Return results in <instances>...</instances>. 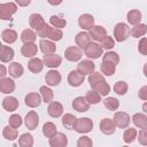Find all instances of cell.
I'll return each mask as SVG.
<instances>
[{
	"instance_id": "obj_1",
	"label": "cell",
	"mask_w": 147,
	"mask_h": 147,
	"mask_svg": "<svg viewBox=\"0 0 147 147\" xmlns=\"http://www.w3.org/2000/svg\"><path fill=\"white\" fill-rule=\"evenodd\" d=\"M36 33H37V36L40 37L41 39L46 38V39H48V40H51V41H53V42L61 40L62 37H63L62 30L55 29V28H53V26H51V25H48V24H45V25H44L39 31H37Z\"/></svg>"
},
{
	"instance_id": "obj_2",
	"label": "cell",
	"mask_w": 147,
	"mask_h": 147,
	"mask_svg": "<svg viewBox=\"0 0 147 147\" xmlns=\"http://www.w3.org/2000/svg\"><path fill=\"white\" fill-rule=\"evenodd\" d=\"M74 130L78 133H88L93 130V121L88 117H80L77 118L74 125Z\"/></svg>"
},
{
	"instance_id": "obj_3",
	"label": "cell",
	"mask_w": 147,
	"mask_h": 147,
	"mask_svg": "<svg viewBox=\"0 0 147 147\" xmlns=\"http://www.w3.org/2000/svg\"><path fill=\"white\" fill-rule=\"evenodd\" d=\"M130 36V28L126 23L119 22L114 26V37L118 42L125 41Z\"/></svg>"
},
{
	"instance_id": "obj_4",
	"label": "cell",
	"mask_w": 147,
	"mask_h": 147,
	"mask_svg": "<svg viewBox=\"0 0 147 147\" xmlns=\"http://www.w3.org/2000/svg\"><path fill=\"white\" fill-rule=\"evenodd\" d=\"M17 11V5L15 2H5L0 3V20L9 21L11 16Z\"/></svg>"
},
{
	"instance_id": "obj_5",
	"label": "cell",
	"mask_w": 147,
	"mask_h": 147,
	"mask_svg": "<svg viewBox=\"0 0 147 147\" xmlns=\"http://www.w3.org/2000/svg\"><path fill=\"white\" fill-rule=\"evenodd\" d=\"M84 53L88 59L95 60L101 57V55H103V49L101 48V46L98 42H90L85 48H84Z\"/></svg>"
},
{
	"instance_id": "obj_6",
	"label": "cell",
	"mask_w": 147,
	"mask_h": 147,
	"mask_svg": "<svg viewBox=\"0 0 147 147\" xmlns=\"http://www.w3.org/2000/svg\"><path fill=\"white\" fill-rule=\"evenodd\" d=\"M113 122L115 124L116 127H119V129H126L129 127V124L131 122V117L125 111H117L115 113L114 115V118H113Z\"/></svg>"
},
{
	"instance_id": "obj_7",
	"label": "cell",
	"mask_w": 147,
	"mask_h": 147,
	"mask_svg": "<svg viewBox=\"0 0 147 147\" xmlns=\"http://www.w3.org/2000/svg\"><path fill=\"white\" fill-rule=\"evenodd\" d=\"M51 147H67L68 145V137L62 132H56L48 140Z\"/></svg>"
},
{
	"instance_id": "obj_8",
	"label": "cell",
	"mask_w": 147,
	"mask_h": 147,
	"mask_svg": "<svg viewBox=\"0 0 147 147\" xmlns=\"http://www.w3.org/2000/svg\"><path fill=\"white\" fill-rule=\"evenodd\" d=\"M61 79H62L61 74L55 69L48 70L45 75V82L47 86H57L61 83Z\"/></svg>"
},
{
	"instance_id": "obj_9",
	"label": "cell",
	"mask_w": 147,
	"mask_h": 147,
	"mask_svg": "<svg viewBox=\"0 0 147 147\" xmlns=\"http://www.w3.org/2000/svg\"><path fill=\"white\" fill-rule=\"evenodd\" d=\"M24 124L26 126L28 130H36L38 124H39V116L37 114V111L34 110H30L24 118Z\"/></svg>"
},
{
	"instance_id": "obj_10",
	"label": "cell",
	"mask_w": 147,
	"mask_h": 147,
	"mask_svg": "<svg viewBox=\"0 0 147 147\" xmlns=\"http://www.w3.org/2000/svg\"><path fill=\"white\" fill-rule=\"evenodd\" d=\"M29 24H30L31 30H33V31L37 32V31H39L46 23H45L44 17H42L40 14L33 13V14H31L30 17H29Z\"/></svg>"
},
{
	"instance_id": "obj_11",
	"label": "cell",
	"mask_w": 147,
	"mask_h": 147,
	"mask_svg": "<svg viewBox=\"0 0 147 147\" xmlns=\"http://www.w3.org/2000/svg\"><path fill=\"white\" fill-rule=\"evenodd\" d=\"M42 63L44 65L51 68V69H55L57 67L61 65L62 63V57L60 55L56 54H48V55H44L42 57Z\"/></svg>"
},
{
	"instance_id": "obj_12",
	"label": "cell",
	"mask_w": 147,
	"mask_h": 147,
	"mask_svg": "<svg viewBox=\"0 0 147 147\" xmlns=\"http://www.w3.org/2000/svg\"><path fill=\"white\" fill-rule=\"evenodd\" d=\"M82 51L77 46H69L64 51V57L70 62H77L82 59Z\"/></svg>"
},
{
	"instance_id": "obj_13",
	"label": "cell",
	"mask_w": 147,
	"mask_h": 147,
	"mask_svg": "<svg viewBox=\"0 0 147 147\" xmlns=\"http://www.w3.org/2000/svg\"><path fill=\"white\" fill-rule=\"evenodd\" d=\"M94 69H95V64L93 63L92 60H83L77 65V71L84 76H86V75L90 76L91 74L94 72Z\"/></svg>"
},
{
	"instance_id": "obj_14",
	"label": "cell",
	"mask_w": 147,
	"mask_h": 147,
	"mask_svg": "<svg viewBox=\"0 0 147 147\" xmlns=\"http://www.w3.org/2000/svg\"><path fill=\"white\" fill-rule=\"evenodd\" d=\"M85 80V76L78 72L77 70H71L68 75V83L72 87H78L80 86Z\"/></svg>"
},
{
	"instance_id": "obj_15",
	"label": "cell",
	"mask_w": 147,
	"mask_h": 147,
	"mask_svg": "<svg viewBox=\"0 0 147 147\" xmlns=\"http://www.w3.org/2000/svg\"><path fill=\"white\" fill-rule=\"evenodd\" d=\"M24 102H25V106L30 107V108H36V107H39L40 103L42 102L41 100V96L39 93L37 92H31V93H28L24 98Z\"/></svg>"
},
{
	"instance_id": "obj_16",
	"label": "cell",
	"mask_w": 147,
	"mask_h": 147,
	"mask_svg": "<svg viewBox=\"0 0 147 147\" xmlns=\"http://www.w3.org/2000/svg\"><path fill=\"white\" fill-rule=\"evenodd\" d=\"M99 126H100V131L103 134H107V136L113 134L115 132V130H116V126H115L113 119H110L108 117L102 118L101 122H100V124H99Z\"/></svg>"
},
{
	"instance_id": "obj_17",
	"label": "cell",
	"mask_w": 147,
	"mask_h": 147,
	"mask_svg": "<svg viewBox=\"0 0 147 147\" xmlns=\"http://www.w3.org/2000/svg\"><path fill=\"white\" fill-rule=\"evenodd\" d=\"M37 53H38V46L34 42H26L23 44V46L21 47V54L24 57L32 59L37 55Z\"/></svg>"
},
{
	"instance_id": "obj_18",
	"label": "cell",
	"mask_w": 147,
	"mask_h": 147,
	"mask_svg": "<svg viewBox=\"0 0 147 147\" xmlns=\"http://www.w3.org/2000/svg\"><path fill=\"white\" fill-rule=\"evenodd\" d=\"M72 108L78 111V113H85L90 108V103L86 101L85 96H77L72 100V103H71Z\"/></svg>"
},
{
	"instance_id": "obj_19",
	"label": "cell",
	"mask_w": 147,
	"mask_h": 147,
	"mask_svg": "<svg viewBox=\"0 0 147 147\" xmlns=\"http://www.w3.org/2000/svg\"><path fill=\"white\" fill-rule=\"evenodd\" d=\"M78 25L83 30H91L94 26V17L91 14H83L78 18Z\"/></svg>"
},
{
	"instance_id": "obj_20",
	"label": "cell",
	"mask_w": 147,
	"mask_h": 147,
	"mask_svg": "<svg viewBox=\"0 0 147 147\" xmlns=\"http://www.w3.org/2000/svg\"><path fill=\"white\" fill-rule=\"evenodd\" d=\"M91 87H92L93 91L98 92V93H99L100 95H102V96L108 95V93L110 92V86H109V84L107 83L106 79H102V80H99V82L92 84Z\"/></svg>"
},
{
	"instance_id": "obj_21",
	"label": "cell",
	"mask_w": 147,
	"mask_h": 147,
	"mask_svg": "<svg viewBox=\"0 0 147 147\" xmlns=\"http://www.w3.org/2000/svg\"><path fill=\"white\" fill-rule=\"evenodd\" d=\"M20 106V102L18 100L15 98V96H11V95H8L6 96L3 100H2V107L8 113H13Z\"/></svg>"
},
{
	"instance_id": "obj_22",
	"label": "cell",
	"mask_w": 147,
	"mask_h": 147,
	"mask_svg": "<svg viewBox=\"0 0 147 147\" xmlns=\"http://www.w3.org/2000/svg\"><path fill=\"white\" fill-rule=\"evenodd\" d=\"M15 87H16L15 82L9 77H6V78L0 80V92L3 94L9 95L10 93H13L15 91Z\"/></svg>"
},
{
	"instance_id": "obj_23",
	"label": "cell",
	"mask_w": 147,
	"mask_h": 147,
	"mask_svg": "<svg viewBox=\"0 0 147 147\" xmlns=\"http://www.w3.org/2000/svg\"><path fill=\"white\" fill-rule=\"evenodd\" d=\"M88 34H90L91 39H93L94 42H96V41H100L105 36H107V30L101 25H94L88 31Z\"/></svg>"
},
{
	"instance_id": "obj_24",
	"label": "cell",
	"mask_w": 147,
	"mask_h": 147,
	"mask_svg": "<svg viewBox=\"0 0 147 147\" xmlns=\"http://www.w3.org/2000/svg\"><path fill=\"white\" fill-rule=\"evenodd\" d=\"M47 113L51 117L53 118H57L60 117L62 114H63V106L62 103L57 102V101H52L49 105H48V108H47Z\"/></svg>"
},
{
	"instance_id": "obj_25",
	"label": "cell",
	"mask_w": 147,
	"mask_h": 147,
	"mask_svg": "<svg viewBox=\"0 0 147 147\" xmlns=\"http://www.w3.org/2000/svg\"><path fill=\"white\" fill-rule=\"evenodd\" d=\"M39 46H40V51L45 55L55 54V52H56V45H55V42H53V41H51L48 39H40Z\"/></svg>"
},
{
	"instance_id": "obj_26",
	"label": "cell",
	"mask_w": 147,
	"mask_h": 147,
	"mask_svg": "<svg viewBox=\"0 0 147 147\" xmlns=\"http://www.w3.org/2000/svg\"><path fill=\"white\" fill-rule=\"evenodd\" d=\"M75 41H76V45H77L78 48H85L91 42V37H90L88 32L82 31V32H79V33L76 34Z\"/></svg>"
},
{
	"instance_id": "obj_27",
	"label": "cell",
	"mask_w": 147,
	"mask_h": 147,
	"mask_svg": "<svg viewBox=\"0 0 147 147\" xmlns=\"http://www.w3.org/2000/svg\"><path fill=\"white\" fill-rule=\"evenodd\" d=\"M15 56V52L10 46L3 45L1 52H0V61L3 63H9Z\"/></svg>"
},
{
	"instance_id": "obj_28",
	"label": "cell",
	"mask_w": 147,
	"mask_h": 147,
	"mask_svg": "<svg viewBox=\"0 0 147 147\" xmlns=\"http://www.w3.org/2000/svg\"><path fill=\"white\" fill-rule=\"evenodd\" d=\"M28 69L32 72V74H39L42 69H44V63L41 59L38 57H32L30 59V61L28 62Z\"/></svg>"
},
{
	"instance_id": "obj_29",
	"label": "cell",
	"mask_w": 147,
	"mask_h": 147,
	"mask_svg": "<svg viewBox=\"0 0 147 147\" xmlns=\"http://www.w3.org/2000/svg\"><path fill=\"white\" fill-rule=\"evenodd\" d=\"M17 38H18L17 32L15 30H13V29H6V30H3L1 32V39L8 45L14 44L17 40Z\"/></svg>"
},
{
	"instance_id": "obj_30",
	"label": "cell",
	"mask_w": 147,
	"mask_h": 147,
	"mask_svg": "<svg viewBox=\"0 0 147 147\" xmlns=\"http://www.w3.org/2000/svg\"><path fill=\"white\" fill-rule=\"evenodd\" d=\"M7 70H8L9 75H10L13 78H20V77L23 75V72H24L23 65H22L21 63H18V62H11V63L9 64V67H8Z\"/></svg>"
},
{
	"instance_id": "obj_31",
	"label": "cell",
	"mask_w": 147,
	"mask_h": 147,
	"mask_svg": "<svg viewBox=\"0 0 147 147\" xmlns=\"http://www.w3.org/2000/svg\"><path fill=\"white\" fill-rule=\"evenodd\" d=\"M39 92H40L39 94H40V96H41L42 102H45V103H51V102L53 101L54 93H53V91H52V88H51L49 86H47V85L40 86Z\"/></svg>"
},
{
	"instance_id": "obj_32",
	"label": "cell",
	"mask_w": 147,
	"mask_h": 147,
	"mask_svg": "<svg viewBox=\"0 0 147 147\" xmlns=\"http://www.w3.org/2000/svg\"><path fill=\"white\" fill-rule=\"evenodd\" d=\"M141 17H142L141 11L138 10V9H132V10H130V11L127 13V15H126V20H127L129 24H131V25H133V26L140 23Z\"/></svg>"
},
{
	"instance_id": "obj_33",
	"label": "cell",
	"mask_w": 147,
	"mask_h": 147,
	"mask_svg": "<svg viewBox=\"0 0 147 147\" xmlns=\"http://www.w3.org/2000/svg\"><path fill=\"white\" fill-rule=\"evenodd\" d=\"M133 124L139 129H147V116L142 113H137L132 116Z\"/></svg>"
},
{
	"instance_id": "obj_34",
	"label": "cell",
	"mask_w": 147,
	"mask_h": 147,
	"mask_svg": "<svg viewBox=\"0 0 147 147\" xmlns=\"http://www.w3.org/2000/svg\"><path fill=\"white\" fill-rule=\"evenodd\" d=\"M102 62H107V63H110L116 67L119 63V55L116 52L108 51L106 54L102 55Z\"/></svg>"
},
{
	"instance_id": "obj_35",
	"label": "cell",
	"mask_w": 147,
	"mask_h": 147,
	"mask_svg": "<svg viewBox=\"0 0 147 147\" xmlns=\"http://www.w3.org/2000/svg\"><path fill=\"white\" fill-rule=\"evenodd\" d=\"M146 32H147V25L144 23H139L130 30V34L134 38H141L142 36L146 34Z\"/></svg>"
},
{
	"instance_id": "obj_36",
	"label": "cell",
	"mask_w": 147,
	"mask_h": 147,
	"mask_svg": "<svg viewBox=\"0 0 147 147\" xmlns=\"http://www.w3.org/2000/svg\"><path fill=\"white\" fill-rule=\"evenodd\" d=\"M36 39H37V33L33 30H31V29H25L21 33V40L23 41V44L34 42Z\"/></svg>"
},
{
	"instance_id": "obj_37",
	"label": "cell",
	"mask_w": 147,
	"mask_h": 147,
	"mask_svg": "<svg viewBox=\"0 0 147 147\" xmlns=\"http://www.w3.org/2000/svg\"><path fill=\"white\" fill-rule=\"evenodd\" d=\"M2 136L6 140H9V141H13L15 139H17L18 137V132H17V129H14L9 125L5 126L3 130H2Z\"/></svg>"
},
{
	"instance_id": "obj_38",
	"label": "cell",
	"mask_w": 147,
	"mask_h": 147,
	"mask_svg": "<svg viewBox=\"0 0 147 147\" xmlns=\"http://www.w3.org/2000/svg\"><path fill=\"white\" fill-rule=\"evenodd\" d=\"M57 132V127L56 125L53 123V122H46L44 125H42V134L46 137V138H51L52 136H54L55 133Z\"/></svg>"
},
{
	"instance_id": "obj_39",
	"label": "cell",
	"mask_w": 147,
	"mask_h": 147,
	"mask_svg": "<svg viewBox=\"0 0 147 147\" xmlns=\"http://www.w3.org/2000/svg\"><path fill=\"white\" fill-rule=\"evenodd\" d=\"M137 136H138V131L134 127H129V129L126 127V130L123 133V140L126 144H132L137 139Z\"/></svg>"
},
{
	"instance_id": "obj_40",
	"label": "cell",
	"mask_w": 147,
	"mask_h": 147,
	"mask_svg": "<svg viewBox=\"0 0 147 147\" xmlns=\"http://www.w3.org/2000/svg\"><path fill=\"white\" fill-rule=\"evenodd\" d=\"M76 119H77V117H76L75 115L67 113V114H64V115L62 116V125H63L65 129H68V130H72Z\"/></svg>"
},
{
	"instance_id": "obj_41",
	"label": "cell",
	"mask_w": 147,
	"mask_h": 147,
	"mask_svg": "<svg viewBox=\"0 0 147 147\" xmlns=\"http://www.w3.org/2000/svg\"><path fill=\"white\" fill-rule=\"evenodd\" d=\"M49 23H51V26H53L55 29H59V30L63 29L67 25V21L64 18L57 16V15H52L49 17Z\"/></svg>"
},
{
	"instance_id": "obj_42",
	"label": "cell",
	"mask_w": 147,
	"mask_h": 147,
	"mask_svg": "<svg viewBox=\"0 0 147 147\" xmlns=\"http://www.w3.org/2000/svg\"><path fill=\"white\" fill-rule=\"evenodd\" d=\"M20 147H32L33 146V137L30 133H23L18 137Z\"/></svg>"
},
{
	"instance_id": "obj_43",
	"label": "cell",
	"mask_w": 147,
	"mask_h": 147,
	"mask_svg": "<svg viewBox=\"0 0 147 147\" xmlns=\"http://www.w3.org/2000/svg\"><path fill=\"white\" fill-rule=\"evenodd\" d=\"M113 88H114V92H115L116 94H118V95H124V94H126V92H127L129 85H127V83L124 82V80H118V82L115 83V85H114Z\"/></svg>"
},
{
	"instance_id": "obj_44",
	"label": "cell",
	"mask_w": 147,
	"mask_h": 147,
	"mask_svg": "<svg viewBox=\"0 0 147 147\" xmlns=\"http://www.w3.org/2000/svg\"><path fill=\"white\" fill-rule=\"evenodd\" d=\"M103 105H105V107H106L108 110L115 111V110H117L118 107H119V101H118L116 98L110 96V98H106V99L103 100Z\"/></svg>"
},
{
	"instance_id": "obj_45",
	"label": "cell",
	"mask_w": 147,
	"mask_h": 147,
	"mask_svg": "<svg viewBox=\"0 0 147 147\" xmlns=\"http://www.w3.org/2000/svg\"><path fill=\"white\" fill-rule=\"evenodd\" d=\"M85 99H86V101H87L90 105H96V103H99V102L101 101V95H100L98 92L91 90V91H88V92L86 93Z\"/></svg>"
},
{
	"instance_id": "obj_46",
	"label": "cell",
	"mask_w": 147,
	"mask_h": 147,
	"mask_svg": "<svg viewBox=\"0 0 147 147\" xmlns=\"http://www.w3.org/2000/svg\"><path fill=\"white\" fill-rule=\"evenodd\" d=\"M100 69H101L102 76H109V77L113 76L116 71V67L110 63H107V62H102L100 65Z\"/></svg>"
},
{
	"instance_id": "obj_47",
	"label": "cell",
	"mask_w": 147,
	"mask_h": 147,
	"mask_svg": "<svg viewBox=\"0 0 147 147\" xmlns=\"http://www.w3.org/2000/svg\"><path fill=\"white\" fill-rule=\"evenodd\" d=\"M99 45L101 46L102 49L110 51V49L115 46V40H114V38L110 37V36H105V37L100 40V44H99Z\"/></svg>"
},
{
	"instance_id": "obj_48",
	"label": "cell",
	"mask_w": 147,
	"mask_h": 147,
	"mask_svg": "<svg viewBox=\"0 0 147 147\" xmlns=\"http://www.w3.org/2000/svg\"><path fill=\"white\" fill-rule=\"evenodd\" d=\"M22 123H23V119H22V117L18 114H13L9 117V119H8V125L14 127V129L20 127L22 125Z\"/></svg>"
},
{
	"instance_id": "obj_49",
	"label": "cell",
	"mask_w": 147,
	"mask_h": 147,
	"mask_svg": "<svg viewBox=\"0 0 147 147\" xmlns=\"http://www.w3.org/2000/svg\"><path fill=\"white\" fill-rule=\"evenodd\" d=\"M77 147H93V141L87 136H82L77 140Z\"/></svg>"
},
{
	"instance_id": "obj_50",
	"label": "cell",
	"mask_w": 147,
	"mask_h": 147,
	"mask_svg": "<svg viewBox=\"0 0 147 147\" xmlns=\"http://www.w3.org/2000/svg\"><path fill=\"white\" fill-rule=\"evenodd\" d=\"M138 141L142 146L147 145V129H140V131L138 133Z\"/></svg>"
},
{
	"instance_id": "obj_51",
	"label": "cell",
	"mask_w": 147,
	"mask_h": 147,
	"mask_svg": "<svg viewBox=\"0 0 147 147\" xmlns=\"http://www.w3.org/2000/svg\"><path fill=\"white\" fill-rule=\"evenodd\" d=\"M138 51L142 54V55H147V39L145 37H142L139 41L138 45Z\"/></svg>"
},
{
	"instance_id": "obj_52",
	"label": "cell",
	"mask_w": 147,
	"mask_h": 147,
	"mask_svg": "<svg viewBox=\"0 0 147 147\" xmlns=\"http://www.w3.org/2000/svg\"><path fill=\"white\" fill-rule=\"evenodd\" d=\"M138 96H139V99H141V100H144V101L147 100V86H146V85H144V86L139 90Z\"/></svg>"
},
{
	"instance_id": "obj_53",
	"label": "cell",
	"mask_w": 147,
	"mask_h": 147,
	"mask_svg": "<svg viewBox=\"0 0 147 147\" xmlns=\"http://www.w3.org/2000/svg\"><path fill=\"white\" fill-rule=\"evenodd\" d=\"M7 72H8L7 68H6L3 64H0V80H1V79H3V78H6Z\"/></svg>"
},
{
	"instance_id": "obj_54",
	"label": "cell",
	"mask_w": 147,
	"mask_h": 147,
	"mask_svg": "<svg viewBox=\"0 0 147 147\" xmlns=\"http://www.w3.org/2000/svg\"><path fill=\"white\" fill-rule=\"evenodd\" d=\"M15 3L18 5V6H23V7H25V6H29V5L31 3V1H30V0H26V1H20V0H17Z\"/></svg>"
},
{
	"instance_id": "obj_55",
	"label": "cell",
	"mask_w": 147,
	"mask_h": 147,
	"mask_svg": "<svg viewBox=\"0 0 147 147\" xmlns=\"http://www.w3.org/2000/svg\"><path fill=\"white\" fill-rule=\"evenodd\" d=\"M142 110H144L145 113H147V107H146V103H144V106H142Z\"/></svg>"
},
{
	"instance_id": "obj_56",
	"label": "cell",
	"mask_w": 147,
	"mask_h": 147,
	"mask_svg": "<svg viewBox=\"0 0 147 147\" xmlns=\"http://www.w3.org/2000/svg\"><path fill=\"white\" fill-rule=\"evenodd\" d=\"M2 47H3V45L1 44V41H0V52H1V49H2Z\"/></svg>"
},
{
	"instance_id": "obj_57",
	"label": "cell",
	"mask_w": 147,
	"mask_h": 147,
	"mask_svg": "<svg viewBox=\"0 0 147 147\" xmlns=\"http://www.w3.org/2000/svg\"><path fill=\"white\" fill-rule=\"evenodd\" d=\"M122 147H129V146H122Z\"/></svg>"
}]
</instances>
